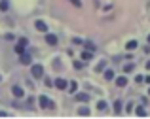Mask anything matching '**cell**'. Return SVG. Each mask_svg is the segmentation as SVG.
I'll return each instance as SVG.
<instances>
[{"mask_svg":"<svg viewBox=\"0 0 150 119\" xmlns=\"http://www.w3.org/2000/svg\"><path fill=\"white\" fill-rule=\"evenodd\" d=\"M38 104H40L42 110H55V102L48 98L46 94H42V97H38Z\"/></svg>","mask_w":150,"mask_h":119,"instance_id":"obj_1","label":"cell"},{"mask_svg":"<svg viewBox=\"0 0 150 119\" xmlns=\"http://www.w3.org/2000/svg\"><path fill=\"white\" fill-rule=\"evenodd\" d=\"M30 74H33L34 79L44 78V66H42V64H33V66H30Z\"/></svg>","mask_w":150,"mask_h":119,"instance_id":"obj_2","label":"cell"},{"mask_svg":"<svg viewBox=\"0 0 150 119\" xmlns=\"http://www.w3.org/2000/svg\"><path fill=\"white\" fill-rule=\"evenodd\" d=\"M11 94H13L15 98H23V97H25V91H23V87L13 85V87H11Z\"/></svg>","mask_w":150,"mask_h":119,"instance_id":"obj_3","label":"cell"},{"mask_svg":"<svg viewBox=\"0 0 150 119\" xmlns=\"http://www.w3.org/2000/svg\"><path fill=\"white\" fill-rule=\"evenodd\" d=\"M55 87H57L59 91H65L67 87H69V81H67V79H63V78H57L55 79V83H53Z\"/></svg>","mask_w":150,"mask_h":119,"instance_id":"obj_4","label":"cell"},{"mask_svg":"<svg viewBox=\"0 0 150 119\" xmlns=\"http://www.w3.org/2000/svg\"><path fill=\"white\" fill-rule=\"evenodd\" d=\"M19 57H21V59H19L21 64H30V62H33V57H30V53H27V51H23Z\"/></svg>","mask_w":150,"mask_h":119,"instance_id":"obj_5","label":"cell"},{"mask_svg":"<svg viewBox=\"0 0 150 119\" xmlns=\"http://www.w3.org/2000/svg\"><path fill=\"white\" fill-rule=\"evenodd\" d=\"M74 100H78V102H89V94L88 93H76V94H74Z\"/></svg>","mask_w":150,"mask_h":119,"instance_id":"obj_6","label":"cell"},{"mask_svg":"<svg viewBox=\"0 0 150 119\" xmlns=\"http://www.w3.org/2000/svg\"><path fill=\"white\" fill-rule=\"evenodd\" d=\"M34 27H36V30H40V32H48V25H46L42 19H38V21L34 23Z\"/></svg>","mask_w":150,"mask_h":119,"instance_id":"obj_7","label":"cell"},{"mask_svg":"<svg viewBox=\"0 0 150 119\" xmlns=\"http://www.w3.org/2000/svg\"><path fill=\"white\" fill-rule=\"evenodd\" d=\"M114 83H116L118 87H125V85H127V78H125V76H118L116 79H114Z\"/></svg>","mask_w":150,"mask_h":119,"instance_id":"obj_8","label":"cell"},{"mask_svg":"<svg viewBox=\"0 0 150 119\" xmlns=\"http://www.w3.org/2000/svg\"><path fill=\"white\" fill-rule=\"evenodd\" d=\"M57 42H59V38L55 36V34H46V43H50V46H55Z\"/></svg>","mask_w":150,"mask_h":119,"instance_id":"obj_9","label":"cell"},{"mask_svg":"<svg viewBox=\"0 0 150 119\" xmlns=\"http://www.w3.org/2000/svg\"><path fill=\"white\" fill-rule=\"evenodd\" d=\"M137 47H139V42H137V40H129V42L125 43V49L127 51H133V49H137Z\"/></svg>","mask_w":150,"mask_h":119,"instance_id":"obj_10","label":"cell"},{"mask_svg":"<svg viewBox=\"0 0 150 119\" xmlns=\"http://www.w3.org/2000/svg\"><path fill=\"white\" fill-rule=\"evenodd\" d=\"M93 59V51H88L86 49L84 53H82V61H91Z\"/></svg>","mask_w":150,"mask_h":119,"instance_id":"obj_11","label":"cell"},{"mask_svg":"<svg viewBox=\"0 0 150 119\" xmlns=\"http://www.w3.org/2000/svg\"><path fill=\"white\" fill-rule=\"evenodd\" d=\"M10 10V2L8 0H0V11H8Z\"/></svg>","mask_w":150,"mask_h":119,"instance_id":"obj_12","label":"cell"},{"mask_svg":"<svg viewBox=\"0 0 150 119\" xmlns=\"http://www.w3.org/2000/svg\"><path fill=\"white\" fill-rule=\"evenodd\" d=\"M114 113H122V100L114 102Z\"/></svg>","mask_w":150,"mask_h":119,"instance_id":"obj_13","label":"cell"},{"mask_svg":"<svg viewBox=\"0 0 150 119\" xmlns=\"http://www.w3.org/2000/svg\"><path fill=\"white\" fill-rule=\"evenodd\" d=\"M97 110H99V112H106V102L99 100V102H97Z\"/></svg>","mask_w":150,"mask_h":119,"instance_id":"obj_14","label":"cell"},{"mask_svg":"<svg viewBox=\"0 0 150 119\" xmlns=\"http://www.w3.org/2000/svg\"><path fill=\"white\" fill-rule=\"evenodd\" d=\"M78 113L80 116H89V108L88 106H82V108H78Z\"/></svg>","mask_w":150,"mask_h":119,"instance_id":"obj_15","label":"cell"},{"mask_svg":"<svg viewBox=\"0 0 150 119\" xmlns=\"http://www.w3.org/2000/svg\"><path fill=\"white\" fill-rule=\"evenodd\" d=\"M23 51H25V46H23V43H19V42H17V46H15V53H17V55H21Z\"/></svg>","mask_w":150,"mask_h":119,"instance_id":"obj_16","label":"cell"},{"mask_svg":"<svg viewBox=\"0 0 150 119\" xmlns=\"http://www.w3.org/2000/svg\"><path fill=\"white\" fill-rule=\"evenodd\" d=\"M76 89H78V83L76 81H70L69 83V91H70V93H76Z\"/></svg>","mask_w":150,"mask_h":119,"instance_id":"obj_17","label":"cell"},{"mask_svg":"<svg viewBox=\"0 0 150 119\" xmlns=\"http://www.w3.org/2000/svg\"><path fill=\"white\" fill-rule=\"evenodd\" d=\"M133 68H135V64H133V62H127V64L124 66V72H133Z\"/></svg>","mask_w":150,"mask_h":119,"instance_id":"obj_18","label":"cell"},{"mask_svg":"<svg viewBox=\"0 0 150 119\" xmlns=\"http://www.w3.org/2000/svg\"><path fill=\"white\" fill-rule=\"evenodd\" d=\"M105 66H106V61H101L99 64H97V68H95V70H97V72H103V70H105Z\"/></svg>","mask_w":150,"mask_h":119,"instance_id":"obj_19","label":"cell"},{"mask_svg":"<svg viewBox=\"0 0 150 119\" xmlns=\"http://www.w3.org/2000/svg\"><path fill=\"white\" fill-rule=\"evenodd\" d=\"M135 113H137V116H146V110H144L143 106H139V108L135 110Z\"/></svg>","mask_w":150,"mask_h":119,"instance_id":"obj_20","label":"cell"},{"mask_svg":"<svg viewBox=\"0 0 150 119\" xmlns=\"http://www.w3.org/2000/svg\"><path fill=\"white\" fill-rule=\"evenodd\" d=\"M105 79H114V72H112V70H105Z\"/></svg>","mask_w":150,"mask_h":119,"instance_id":"obj_21","label":"cell"},{"mask_svg":"<svg viewBox=\"0 0 150 119\" xmlns=\"http://www.w3.org/2000/svg\"><path fill=\"white\" fill-rule=\"evenodd\" d=\"M86 49L88 51H95V46H93L91 42H86Z\"/></svg>","mask_w":150,"mask_h":119,"instance_id":"obj_22","label":"cell"},{"mask_svg":"<svg viewBox=\"0 0 150 119\" xmlns=\"http://www.w3.org/2000/svg\"><path fill=\"white\" fill-rule=\"evenodd\" d=\"M74 68H78V70L84 68V62H82V61H74Z\"/></svg>","mask_w":150,"mask_h":119,"instance_id":"obj_23","label":"cell"},{"mask_svg":"<svg viewBox=\"0 0 150 119\" xmlns=\"http://www.w3.org/2000/svg\"><path fill=\"white\" fill-rule=\"evenodd\" d=\"M70 2H72L76 8H80V6H82V2H80V0H70Z\"/></svg>","mask_w":150,"mask_h":119,"instance_id":"obj_24","label":"cell"},{"mask_svg":"<svg viewBox=\"0 0 150 119\" xmlns=\"http://www.w3.org/2000/svg\"><path fill=\"white\" fill-rule=\"evenodd\" d=\"M143 79H144L143 76H135V81H137V83H143Z\"/></svg>","mask_w":150,"mask_h":119,"instance_id":"obj_25","label":"cell"},{"mask_svg":"<svg viewBox=\"0 0 150 119\" xmlns=\"http://www.w3.org/2000/svg\"><path fill=\"white\" fill-rule=\"evenodd\" d=\"M143 81H146V83H148V85H150V76H146V78H144V79H143Z\"/></svg>","mask_w":150,"mask_h":119,"instance_id":"obj_26","label":"cell"},{"mask_svg":"<svg viewBox=\"0 0 150 119\" xmlns=\"http://www.w3.org/2000/svg\"><path fill=\"white\" fill-rule=\"evenodd\" d=\"M146 68H148V70H150V61H146Z\"/></svg>","mask_w":150,"mask_h":119,"instance_id":"obj_27","label":"cell"},{"mask_svg":"<svg viewBox=\"0 0 150 119\" xmlns=\"http://www.w3.org/2000/svg\"><path fill=\"white\" fill-rule=\"evenodd\" d=\"M148 43H150V34H148Z\"/></svg>","mask_w":150,"mask_h":119,"instance_id":"obj_28","label":"cell"},{"mask_svg":"<svg viewBox=\"0 0 150 119\" xmlns=\"http://www.w3.org/2000/svg\"><path fill=\"white\" fill-rule=\"evenodd\" d=\"M148 94H150V89H148Z\"/></svg>","mask_w":150,"mask_h":119,"instance_id":"obj_29","label":"cell"}]
</instances>
